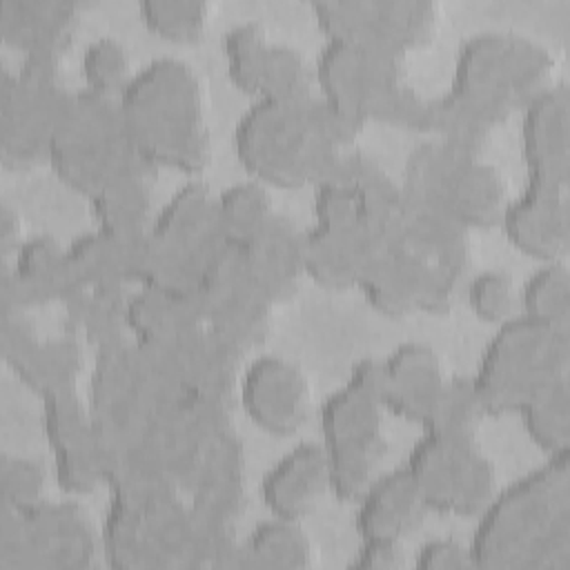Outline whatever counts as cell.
Listing matches in <instances>:
<instances>
[{
	"label": "cell",
	"mask_w": 570,
	"mask_h": 570,
	"mask_svg": "<svg viewBox=\"0 0 570 570\" xmlns=\"http://www.w3.org/2000/svg\"><path fill=\"white\" fill-rule=\"evenodd\" d=\"M472 568H563L570 552L568 450L494 490L474 514Z\"/></svg>",
	"instance_id": "6da1fadb"
},
{
	"label": "cell",
	"mask_w": 570,
	"mask_h": 570,
	"mask_svg": "<svg viewBox=\"0 0 570 570\" xmlns=\"http://www.w3.org/2000/svg\"><path fill=\"white\" fill-rule=\"evenodd\" d=\"M122 140L149 167L196 174L209 156L203 100L194 69L178 58H154L114 98Z\"/></svg>",
	"instance_id": "7a4b0ae2"
},
{
	"label": "cell",
	"mask_w": 570,
	"mask_h": 570,
	"mask_svg": "<svg viewBox=\"0 0 570 570\" xmlns=\"http://www.w3.org/2000/svg\"><path fill=\"white\" fill-rule=\"evenodd\" d=\"M318 98H256L234 127V154L261 185L298 187L321 178L334 145L347 136Z\"/></svg>",
	"instance_id": "3957f363"
},
{
	"label": "cell",
	"mask_w": 570,
	"mask_h": 570,
	"mask_svg": "<svg viewBox=\"0 0 570 570\" xmlns=\"http://www.w3.org/2000/svg\"><path fill=\"white\" fill-rule=\"evenodd\" d=\"M381 414V361L361 358L350 367L345 383L334 387L316 412L330 494L338 501H354L376 474L374 465L383 452Z\"/></svg>",
	"instance_id": "277c9868"
},
{
	"label": "cell",
	"mask_w": 570,
	"mask_h": 570,
	"mask_svg": "<svg viewBox=\"0 0 570 570\" xmlns=\"http://www.w3.org/2000/svg\"><path fill=\"white\" fill-rule=\"evenodd\" d=\"M212 194L189 180L149 216L136 258V278L171 294H194L220 249L212 225Z\"/></svg>",
	"instance_id": "5b68a950"
},
{
	"label": "cell",
	"mask_w": 570,
	"mask_h": 570,
	"mask_svg": "<svg viewBox=\"0 0 570 570\" xmlns=\"http://www.w3.org/2000/svg\"><path fill=\"white\" fill-rule=\"evenodd\" d=\"M568 356L570 332L517 312L494 325L468 381L483 414H508L539 383L568 372Z\"/></svg>",
	"instance_id": "8992f818"
},
{
	"label": "cell",
	"mask_w": 570,
	"mask_h": 570,
	"mask_svg": "<svg viewBox=\"0 0 570 570\" xmlns=\"http://www.w3.org/2000/svg\"><path fill=\"white\" fill-rule=\"evenodd\" d=\"M45 158L65 185L87 196L131 158L114 100L87 89L65 94L45 142Z\"/></svg>",
	"instance_id": "52a82bcc"
},
{
	"label": "cell",
	"mask_w": 570,
	"mask_h": 570,
	"mask_svg": "<svg viewBox=\"0 0 570 570\" xmlns=\"http://www.w3.org/2000/svg\"><path fill=\"white\" fill-rule=\"evenodd\" d=\"M298 267L323 287L356 285L379 249L370 209L352 187L330 183L316 194V220L298 236Z\"/></svg>",
	"instance_id": "ba28073f"
},
{
	"label": "cell",
	"mask_w": 570,
	"mask_h": 570,
	"mask_svg": "<svg viewBox=\"0 0 570 570\" xmlns=\"http://www.w3.org/2000/svg\"><path fill=\"white\" fill-rule=\"evenodd\" d=\"M546 69L548 56L534 42L514 33H474L456 51L452 98L468 109L505 107L517 94L532 96Z\"/></svg>",
	"instance_id": "9c48e42d"
},
{
	"label": "cell",
	"mask_w": 570,
	"mask_h": 570,
	"mask_svg": "<svg viewBox=\"0 0 570 570\" xmlns=\"http://www.w3.org/2000/svg\"><path fill=\"white\" fill-rule=\"evenodd\" d=\"M399 58L356 45L325 38L312 65L318 102L345 129L392 109L399 98Z\"/></svg>",
	"instance_id": "30bf717a"
},
{
	"label": "cell",
	"mask_w": 570,
	"mask_h": 570,
	"mask_svg": "<svg viewBox=\"0 0 570 570\" xmlns=\"http://www.w3.org/2000/svg\"><path fill=\"white\" fill-rule=\"evenodd\" d=\"M401 465L432 512L474 517L494 492V468L476 439L421 430Z\"/></svg>",
	"instance_id": "8fae6325"
},
{
	"label": "cell",
	"mask_w": 570,
	"mask_h": 570,
	"mask_svg": "<svg viewBox=\"0 0 570 570\" xmlns=\"http://www.w3.org/2000/svg\"><path fill=\"white\" fill-rule=\"evenodd\" d=\"M94 546L91 528L73 503L2 508L0 568H82Z\"/></svg>",
	"instance_id": "7c38bea8"
},
{
	"label": "cell",
	"mask_w": 570,
	"mask_h": 570,
	"mask_svg": "<svg viewBox=\"0 0 570 570\" xmlns=\"http://www.w3.org/2000/svg\"><path fill=\"white\" fill-rule=\"evenodd\" d=\"M309 9L325 38L365 45L394 58L423 40L434 20L432 2L423 0H316Z\"/></svg>",
	"instance_id": "4fadbf2b"
},
{
	"label": "cell",
	"mask_w": 570,
	"mask_h": 570,
	"mask_svg": "<svg viewBox=\"0 0 570 570\" xmlns=\"http://www.w3.org/2000/svg\"><path fill=\"white\" fill-rule=\"evenodd\" d=\"M220 49L229 82L252 100L309 94L312 69L296 49L272 40L261 22L232 24L223 33Z\"/></svg>",
	"instance_id": "5bb4252c"
},
{
	"label": "cell",
	"mask_w": 570,
	"mask_h": 570,
	"mask_svg": "<svg viewBox=\"0 0 570 570\" xmlns=\"http://www.w3.org/2000/svg\"><path fill=\"white\" fill-rule=\"evenodd\" d=\"M65 98L49 58H29L18 73L2 78V160L20 167L45 156V142Z\"/></svg>",
	"instance_id": "9a60e30c"
},
{
	"label": "cell",
	"mask_w": 570,
	"mask_h": 570,
	"mask_svg": "<svg viewBox=\"0 0 570 570\" xmlns=\"http://www.w3.org/2000/svg\"><path fill=\"white\" fill-rule=\"evenodd\" d=\"M42 434L58 488L67 494L94 490L102 474L100 448L89 414L71 383L42 394Z\"/></svg>",
	"instance_id": "2e32d148"
},
{
	"label": "cell",
	"mask_w": 570,
	"mask_h": 570,
	"mask_svg": "<svg viewBox=\"0 0 570 570\" xmlns=\"http://www.w3.org/2000/svg\"><path fill=\"white\" fill-rule=\"evenodd\" d=\"M238 403L261 432L289 436L309 412L307 379L296 363L276 354H261L240 374Z\"/></svg>",
	"instance_id": "e0dca14e"
},
{
	"label": "cell",
	"mask_w": 570,
	"mask_h": 570,
	"mask_svg": "<svg viewBox=\"0 0 570 570\" xmlns=\"http://www.w3.org/2000/svg\"><path fill=\"white\" fill-rule=\"evenodd\" d=\"M497 216L517 252L539 263L563 261L570 240L568 185L525 178L523 189Z\"/></svg>",
	"instance_id": "ac0fdd59"
},
{
	"label": "cell",
	"mask_w": 570,
	"mask_h": 570,
	"mask_svg": "<svg viewBox=\"0 0 570 570\" xmlns=\"http://www.w3.org/2000/svg\"><path fill=\"white\" fill-rule=\"evenodd\" d=\"M519 142L525 178L568 185L570 96L566 82L541 85L523 100Z\"/></svg>",
	"instance_id": "d6986e66"
},
{
	"label": "cell",
	"mask_w": 570,
	"mask_h": 570,
	"mask_svg": "<svg viewBox=\"0 0 570 570\" xmlns=\"http://www.w3.org/2000/svg\"><path fill=\"white\" fill-rule=\"evenodd\" d=\"M330 492V474L318 441H303L283 452L261 476L263 508L283 519L303 521Z\"/></svg>",
	"instance_id": "ffe728a7"
},
{
	"label": "cell",
	"mask_w": 570,
	"mask_h": 570,
	"mask_svg": "<svg viewBox=\"0 0 570 570\" xmlns=\"http://www.w3.org/2000/svg\"><path fill=\"white\" fill-rule=\"evenodd\" d=\"M379 361L383 410L421 423L448 381L439 354L425 343L407 341Z\"/></svg>",
	"instance_id": "44dd1931"
},
{
	"label": "cell",
	"mask_w": 570,
	"mask_h": 570,
	"mask_svg": "<svg viewBox=\"0 0 570 570\" xmlns=\"http://www.w3.org/2000/svg\"><path fill=\"white\" fill-rule=\"evenodd\" d=\"M358 539H403L425 512L403 465L374 474L354 497Z\"/></svg>",
	"instance_id": "7402d4cb"
},
{
	"label": "cell",
	"mask_w": 570,
	"mask_h": 570,
	"mask_svg": "<svg viewBox=\"0 0 570 570\" xmlns=\"http://www.w3.org/2000/svg\"><path fill=\"white\" fill-rule=\"evenodd\" d=\"M154 167L131 156L89 194V212L98 229L125 236L142 234L149 220Z\"/></svg>",
	"instance_id": "603a6c76"
},
{
	"label": "cell",
	"mask_w": 570,
	"mask_h": 570,
	"mask_svg": "<svg viewBox=\"0 0 570 570\" xmlns=\"http://www.w3.org/2000/svg\"><path fill=\"white\" fill-rule=\"evenodd\" d=\"M356 287H361L374 309L399 316L423 301L428 283L414 256L396 249H376L365 263Z\"/></svg>",
	"instance_id": "cb8c5ba5"
},
{
	"label": "cell",
	"mask_w": 570,
	"mask_h": 570,
	"mask_svg": "<svg viewBox=\"0 0 570 570\" xmlns=\"http://www.w3.org/2000/svg\"><path fill=\"white\" fill-rule=\"evenodd\" d=\"M138 236L91 229L65 247V265L71 283L109 285L122 278H136Z\"/></svg>",
	"instance_id": "d4e9b609"
},
{
	"label": "cell",
	"mask_w": 570,
	"mask_h": 570,
	"mask_svg": "<svg viewBox=\"0 0 570 570\" xmlns=\"http://www.w3.org/2000/svg\"><path fill=\"white\" fill-rule=\"evenodd\" d=\"M212 225L220 249L249 247L272 225L265 185L247 178L220 189L212 198Z\"/></svg>",
	"instance_id": "484cf974"
},
{
	"label": "cell",
	"mask_w": 570,
	"mask_h": 570,
	"mask_svg": "<svg viewBox=\"0 0 570 570\" xmlns=\"http://www.w3.org/2000/svg\"><path fill=\"white\" fill-rule=\"evenodd\" d=\"M528 439L548 456L570 445V381L568 372L539 383L514 410Z\"/></svg>",
	"instance_id": "4316f807"
},
{
	"label": "cell",
	"mask_w": 570,
	"mask_h": 570,
	"mask_svg": "<svg viewBox=\"0 0 570 570\" xmlns=\"http://www.w3.org/2000/svg\"><path fill=\"white\" fill-rule=\"evenodd\" d=\"M236 557V563L245 568L294 570L309 566L312 546L301 521L269 514L247 532Z\"/></svg>",
	"instance_id": "83f0119b"
},
{
	"label": "cell",
	"mask_w": 570,
	"mask_h": 570,
	"mask_svg": "<svg viewBox=\"0 0 570 570\" xmlns=\"http://www.w3.org/2000/svg\"><path fill=\"white\" fill-rule=\"evenodd\" d=\"M13 285L18 303L42 301L58 294L65 285H69L65 249L58 247L49 236H33L20 240L13 249Z\"/></svg>",
	"instance_id": "f1b7e54d"
},
{
	"label": "cell",
	"mask_w": 570,
	"mask_h": 570,
	"mask_svg": "<svg viewBox=\"0 0 570 570\" xmlns=\"http://www.w3.org/2000/svg\"><path fill=\"white\" fill-rule=\"evenodd\" d=\"M517 312L552 330L570 332V272L566 261H546L517 289Z\"/></svg>",
	"instance_id": "f546056e"
},
{
	"label": "cell",
	"mask_w": 570,
	"mask_h": 570,
	"mask_svg": "<svg viewBox=\"0 0 570 570\" xmlns=\"http://www.w3.org/2000/svg\"><path fill=\"white\" fill-rule=\"evenodd\" d=\"M62 4H36V2H4L2 7V33L4 40L22 47L29 58H49L51 45L62 33L67 18H60Z\"/></svg>",
	"instance_id": "4dcf8cb0"
},
{
	"label": "cell",
	"mask_w": 570,
	"mask_h": 570,
	"mask_svg": "<svg viewBox=\"0 0 570 570\" xmlns=\"http://www.w3.org/2000/svg\"><path fill=\"white\" fill-rule=\"evenodd\" d=\"M483 416L485 414L472 392L470 381L448 376L441 394L419 425L425 432L476 439V428Z\"/></svg>",
	"instance_id": "1f68e13d"
},
{
	"label": "cell",
	"mask_w": 570,
	"mask_h": 570,
	"mask_svg": "<svg viewBox=\"0 0 570 570\" xmlns=\"http://www.w3.org/2000/svg\"><path fill=\"white\" fill-rule=\"evenodd\" d=\"M131 73L127 47L118 38L98 36L82 47L80 76L87 91L114 100Z\"/></svg>",
	"instance_id": "d6a6232c"
},
{
	"label": "cell",
	"mask_w": 570,
	"mask_h": 570,
	"mask_svg": "<svg viewBox=\"0 0 570 570\" xmlns=\"http://www.w3.org/2000/svg\"><path fill=\"white\" fill-rule=\"evenodd\" d=\"M207 2L203 0H140V22L165 40H194L207 20Z\"/></svg>",
	"instance_id": "836d02e7"
},
{
	"label": "cell",
	"mask_w": 570,
	"mask_h": 570,
	"mask_svg": "<svg viewBox=\"0 0 570 570\" xmlns=\"http://www.w3.org/2000/svg\"><path fill=\"white\" fill-rule=\"evenodd\" d=\"M465 303L479 321L499 325L517 314V289L505 272L481 269L465 285Z\"/></svg>",
	"instance_id": "e575fe53"
},
{
	"label": "cell",
	"mask_w": 570,
	"mask_h": 570,
	"mask_svg": "<svg viewBox=\"0 0 570 570\" xmlns=\"http://www.w3.org/2000/svg\"><path fill=\"white\" fill-rule=\"evenodd\" d=\"M47 474L40 461L29 456L2 454L0 461V488L4 510H27L45 501Z\"/></svg>",
	"instance_id": "d590c367"
},
{
	"label": "cell",
	"mask_w": 570,
	"mask_h": 570,
	"mask_svg": "<svg viewBox=\"0 0 570 570\" xmlns=\"http://www.w3.org/2000/svg\"><path fill=\"white\" fill-rule=\"evenodd\" d=\"M405 563V550L399 539H358L347 561L350 568L358 570H396Z\"/></svg>",
	"instance_id": "8d00e7d4"
},
{
	"label": "cell",
	"mask_w": 570,
	"mask_h": 570,
	"mask_svg": "<svg viewBox=\"0 0 570 570\" xmlns=\"http://www.w3.org/2000/svg\"><path fill=\"white\" fill-rule=\"evenodd\" d=\"M412 566L419 570L428 568H472L468 543H461L452 537H439L423 541L412 559Z\"/></svg>",
	"instance_id": "74e56055"
},
{
	"label": "cell",
	"mask_w": 570,
	"mask_h": 570,
	"mask_svg": "<svg viewBox=\"0 0 570 570\" xmlns=\"http://www.w3.org/2000/svg\"><path fill=\"white\" fill-rule=\"evenodd\" d=\"M18 234H20L18 216L4 205V207H2V216H0V243H2L4 256H7L9 252H13V249L20 245Z\"/></svg>",
	"instance_id": "f35d334b"
},
{
	"label": "cell",
	"mask_w": 570,
	"mask_h": 570,
	"mask_svg": "<svg viewBox=\"0 0 570 570\" xmlns=\"http://www.w3.org/2000/svg\"><path fill=\"white\" fill-rule=\"evenodd\" d=\"M269 232H272V227L267 229V245H269V249H272V256H276V249L281 247V243H269ZM240 252H254V258H265V254L261 252V249H256V247H247V249H240ZM283 263H272V278L274 276H285L287 278V274H289V269H285V267H281Z\"/></svg>",
	"instance_id": "ab89813d"
}]
</instances>
